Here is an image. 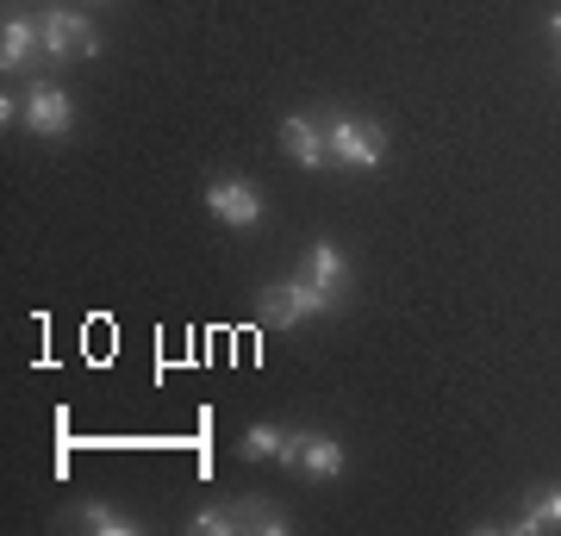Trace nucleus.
Segmentation results:
<instances>
[{"instance_id":"nucleus-14","label":"nucleus","mask_w":561,"mask_h":536,"mask_svg":"<svg viewBox=\"0 0 561 536\" xmlns=\"http://www.w3.org/2000/svg\"><path fill=\"white\" fill-rule=\"evenodd\" d=\"M549 32H556V44H561V13H549Z\"/></svg>"},{"instance_id":"nucleus-3","label":"nucleus","mask_w":561,"mask_h":536,"mask_svg":"<svg viewBox=\"0 0 561 536\" xmlns=\"http://www.w3.org/2000/svg\"><path fill=\"white\" fill-rule=\"evenodd\" d=\"M38 25H44V57H57V62H88L101 50V32L81 13H44Z\"/></svg>"},{"instance_id":"nucleus-2","label":"nucleus","mask_w":561,"mask_h":536,"mask_svg":"<svg viewBox=\"0 0 561 536\" xmlns=\"http://www.w3.org/2000/svg\"><path fill=\"white\" fill-rule=\"evenodd\" d=\"M319 312H331V299H324L312 281H280V287L262 294V324H268V331H287V324L319 318Z\"/></svg>"},{"instance_id":"nucleus-12","label":"nucleus","mask_w":561,"mask_h":536,"mask_svg":"<svg viewBox=\"0 0 561 536\" xmlns=\"http://www.w3.org/2000/svg\"><path fill=\"white\" fill-rule=\"evenodd\" d=\"M76 524H88V531H101V536H138V517H125V512H106V505H81Z\"/></svg>"},{"instance_id":"nucleus-11","label":"nucleus","mask_w":561,"mask_h":536,"mask_svg":"<svg viewBox=\"0 0 561 536\" xmlns=\"http://www.w3.org/2000/svg\"><path fill=\"white\" fill-rule=\"evenodd\" d=\"M231 517H238V531H268V536L287 531V517L275 505H262V499H231Z\"/></svg>"},{"instance_id":"nucleus-5","label":"nucleus","mask_w":561,"mask_h":536,"mask_svg":"<svg viewBox=\"0 0 561 536\" xmlns=\"http://www.w3.org/2000/svg\"><path fill=\"white\" fill-rule=\"evenodd\" d=\"M20 125H32L38 138H62V132L76 125V100L57 94V88H32V94H25V119Z\"/></svg>"},{"instance_id":"nucleus-8","label":"nucleus","mask_w":561,"mask_h":536,"mask_svg":"<svg viewBox=\"0 0 561 536\" xmlns=\"http://www.w3.org/2000/svg\"><path fill=\"white\" fill-rule=\"evenodd\" d=\"M280 144H287V157L300 169H324L331 162V144H324V132H312V119H280Z\"/></svg>"},{"instance_id":"nucleus-6","label":"nucleus","mask_w":561,"mask_h":536,"mask_svg":"<svg viewBox=\"0 0 561 536\" xmlns=\"http://www.w3.org/2000/svg\"><path fill=\"white\" fill-rule=\"evenodd\" d=\"M306 281H312V287H319L324 299H331V306H337L343 299V287H350V262H343V250L337 243H312V256H306Z\"/></svg>"},{"instance_id":"nucleus-10","label":"nucleus","mask_w":561,"mask_h":536,"mask_svg":"<svg viewBox=\"0 0 561 536\" xmlns=\"http://www.w3.org/2000/svg\"><path fill=\"white\" fill-rule=\"evenodd\" d=\"M300 468H306L312 480H337V475H343V443H337V437H306Z\"/></svg>"},{"instance_id":"nucleus-7","label":"nucleus","mask_w":561,"mask_h":536,"mask_svg":"<svg viewBox=\"0 0 561 536\" xmlns=\"http://www.w3.org/2000/svg\"><path fill=\"white\" fill-rule=\"evenodd\" d=\"M300 449H306V437H287V431H275V424L243 431V456H250V461H280V468H300Z\"/></svg>"},{"instance_id":"nucleus-1","label":"nucleus","mask_w":561,"mask_h":536,"mask_svg":"<svg viewBox=\"0 0 561 536\" xmlns=\"http://www.w3.org/2000/svg\"><path fill=\"white\" fill-rule=\"evenodd\" d=\"M324 144H331V162H343V169H381L387 157V132L362 119H331Z\"/></svg>"},{"instance_id":"nucleus-13","label":"nucleus","mask_w":561,"mask_h":536,"mask_svg":"<svg viewBox=\"0 0 561 536\" xmlns=\"http://www.w3.org/2000/svg\"><path fill=\"white\" fill-rule=\"evenodd\" d=\"M194 531H201V536H225V531H238V517H231V505H213V512L194 517Z\"/></svg>"},{"instance_id":"nucleus-4","label":"nucleus","mask_w":561,"mask_h":536,"mask_svg":"<svg viewBox=\"0 0 561 536\" xmlns=\"http://www.w3.org/2000/svg\"><path fill=\"white\" fill-rule=\"evenodd\" d=\"M206 206H213V219L238 225V231L262 225V194H256V187H250L243 175H219L213 187H206Z\"/></svg>"},{"instance_id":"nucleus-9","label":"nucleus","mask_w":561,"mask_h":536,"mask_svg":"<svg viewBox=\"0 0 561 536\" xmlns=\"http://www.w3.org/2000/svg\"><path fill=\"white\" fill-rule=\"evenodd\" d=\"M38 44H44V25H32V20H7V32H0V69H7V76H13V69H32Z\"/></svg>"}]
</instances>
